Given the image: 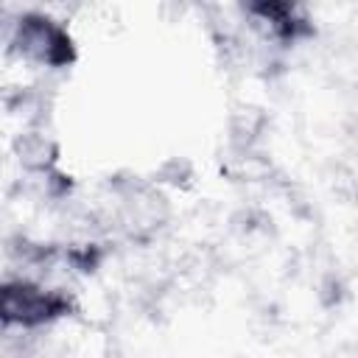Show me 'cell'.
Listing matches in <instances>:
<instances>
[{
	"label": "cell",
	"instance_id": "6da1fadb",
	"mask_svg": "<svg viewBox=\"0 0 358 358\" xmlns=\"http://www.w3.org/2000/svg\"><path fill=\"white\" fill-rule=\"evenodd\" d=\"M73 313L64 291L34 280H0V330H39Z\"/></svg>",
	"mask_w": 358,
	"mask_h": 358
},
{
	"label": "cell",
	"instance_id": "7a4b0ae2",
	"mask_svg": "<svg viewBox=\"0 0 358 358\" xmlns=\"http://www.w3.org/2000/svg\"><path fill=\"white\" fill-rule=\"evenodd\" d=\"M8 48H14L22 59L45 67H67L76 59V45L67 28L39 11H28L14 20Z\"/></svg>",
	"mask_w": 358,
	"mask_h": 358
}]
</instances>
